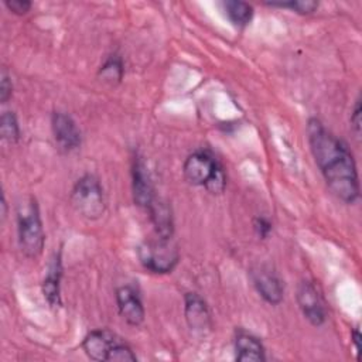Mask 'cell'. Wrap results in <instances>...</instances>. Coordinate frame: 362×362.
I'll list each match as a JSON object with an SVG mask.
<instances>
[{
  "label": "cell",
  "instance_id": "obj_1",
  "mask_svg": "<svg viewBox=\"0 0 362 362\" xmlns=\"http://www.w3.org/2000/svg\"><path fill=\"white\" fill-rule=\"evenodd\" d=\"M307 140L329 191L345 204L356 202L361 192L359 177L348 146L317 117L307 123Z\"/></svg>",
  "mask_w": 362,
  "mask_h": 362
},
{
  "label": "cell",
  "instance_id": "obj_2",
  "mask_svg": "<svg viewBox=\"0 0 362 362\" xmlns=\"http://www.w3.org/2000/svg\"><path fill=\"white\" fill-rule=\"evenodd\" d=\"M17 235L21 252L35 259L42 253L45 235L35 198L28 197L17 205Z\"/></svg>",
  "mask_w": 362,
  "mask_h": 362
},
{
  "label": "cell",
  "instance_id": "obj_3",
  "mask_svg": "<svg viewBox=\"0 0 362 362\" xmlns=\"http://www.w3.org/2000/svg\"><path fill=\"white\" fill-rule=\"evenodd\" d=\"M184 177L192 185L205 187L212 194H221L226 185V177L222 165L206 150H198L189 154L184 161Z\"/></svg>",
  "mask_w": 362,
  "mask_h": 362
},
{
  "label": "cell",
  "instance_id": "obj_4",
  "mask_svg": "<svg viewBox=\"0 0 362 362\" xmlns=\"http://www.w3.org/2000/svg\"><path fill=\"white\" fill-rule=\"evenodd\" d=\"M69 199L75 211L89 221L99 219L105 214L106 201L103 188L92 174H85L75 182Z\"/></svg>",
  "mask_w": 362,
  "mask_h": 362
},
{
  "label": "cell",
  "instance_id": "obj_5",
  "mask_svg": "<svg viewBox=\"0 0 362 362\" xmlns=\"http://www.w3.org/2000/svg\"><path fill=\"white\" fill-rule=\"evenodd\" d=\"M137 256L144 269L165 274L171 273L180 260V253L173 238H157L156 240L144 242L137 249Z\"/></svg>",
  "mask_w": 362,
  "mask_h": 362
},
{
  "label": "cell",
  "instance_id": "obj_6",
  "mask_svg": "<svg viewBox=\"0 0 362 362\" xmlns=\"http://www.w3.org/2000/svg\"><path fill=\"white\" fill-rule=\"evenodd\" d=\"M297 303L303 315L314 327H320L327 320V311L324 307V300L310 280H303L297 287Z\"/></svg>",
  "mask_w": 362,
  "mask_h": 362
},
{
  "label": "cell",
  "instance_id": "obj_7",
  "mask_svg": "<svg viewBox=\"0 0 362 362\" xmlns=\"http://www.w3.org/2000/svg\"><path fill=\"white\" fill-rule=\"evenodd\" d=\"M250 277L256 291L266 303L277 305L283 301L284 287L276 272H273L270 267L263 264L256 266L250 270Z\"/></svg>",
  "mask_w": 362,
  "mask_h": 362
},
{
  "label": "cell",
  "instance_id": "obj_8",
  "mask_svg": "<svg viewBox=\"0 0 362 362\" xmlns=\"http://www.w3.org/2000/svg\"><path fill=\"white\" fill-rule=\"evenodd\" d=\"M132 189L134 204L140 208L147 209L151 202L156 199L153 181L148 173V168L139 154L134 156L132 164Z\"/></svg>",
  "mask_w": 362,
  "mask_h": 362
},
{
  "label": "cell",
  "instance_id": "obj_9",
  "mask_svg": "<svg viewBox=\"0 0 362 362\" xmlns=\"http://www.w3.org/2000/svg\"><path fill=\"white\" fill-rule=\"evenodd\" d=\"M51 129L58 147L62 151H72L81 146L82 136L75 120L65 112H54L51 116Z\"/></svg>",
  "mask_w": 362,
  "mask_h": 362
},
{
  "label": "cell",
  "instance_id": "obj_10",
  "mask_svg": "<svg viewBox=\"0 0 362 362\" xmlns=\"http://www.w3.org/2000/svg\"><path fill=\"white\" fill-rule=\"evenodd\" d=\"M116 304L122 318L133 327L144 321L146 311L139 293L132 286H122L116 290Z\"/></svg>",
  "mask_w": 362,
  "mask_h": 362
},
{
  "label": "cell",
  "instance_id": "obj_11",
  "mask_svg": "<svg viewBox=\"0 0 362 362\" xmlns=\"http://www.w3.org/2000/svg\"><path fill=\"white\" fill-rule=\"evenodd\" d=\"M184 315L188 327L195 332H205L211 328V315L204 298L197 293L184 296Z\"/></svg>",
  "mask_w": 362,
  "mask_h": 362
},
{
  "label": "cell",
  "instance_id": "obj_12",
  "mask_svg": "<svg viewBox=\"0 0 362 362\" xmlns=\"http://www.w3.org/2000/svg\"><path fill=\"white\" fill-rule=\"evenodd\" d=\"M117 339L119 337L107 329H92L85 335L82 348L90 359L107 361V355Z\"/></svg>",
  "mask_w": 362,
  "mask_h": 362
},
{
  "label": "cell",
  "instance_id": "obj_13",
  "mask_svg": "<svg viewBox=\"0 0 362 362\" xmlns=\"http://www.w3.org/2000/svg\"><path fill=\"white\" fill-rule=\"evenodd\" d=\"M61 277H62V257L61 252L55 253L47 267L42 280V294L51 307L61 305Z\"/></svg>",
  "mask_w": 362,
  "mask_h": 362
},
{
  "label": "cell",
  "instance_id": "obj_14",
  "mask_svg": "<svg viewBox=\"0 0 362 362\" xmlns=\"http://www.w3.org/2000/svg\"><path fill=\"white\" fill-rule=\"evenodd\" d=\"M235 359L239 362H263L266 361L264 346L255 335L239 331L235 337Z\"/></svg>",
  "mask_w": 362,
  "mask_h": 362
},
{
  "label": "cell",
  "instance_id": "obj_15",
  "mask_svg": "<svg viewBox=\"0 0 362 362\" xmlns=\"http://www.w3.org/2000/svg\"><path fill=\"white\" fill-rule=\"evenodd\" d=\"M150 212V219L154 225L157 236L160 238H173L174 233V221L170 205L163 199H154L147 208Z\"/></svg>",
  "mask_w": 362,
  "mask_h": 362
},
{
  "label": "cell",
  "instance_id": "obj_16",
  "mask_svg": "<svg viewBox=\"0 0 362 362\" xmlns=\"http://www.w3.org/2000/svg\"><path fill=\"white\" fill-rule=\"evenodd\" d=\"M223 8L230 23L235 24L236 27H246L247 24H250L255 14V10L249 3L239 1V0L225 1Z\"/></svg>",
  "mask_w": 362,
  "mask_h": 362
},
{
  "label": "cell",
  "instance_id": "obj_17",
  "mask_svg": "<svg viewBox=\"0 0 362 362\" xmlns=\"http://www.w3.org/2000/svg\"><path fill=\"white\" fill-rule=\"evenodd\" d=\"M124 74V66H123V61L119 55H110L99 68V78H102V81L107 82V83H119L123 78Z\"/></svg>",
  "mask_w": 362,
  "mask_h": 362
},
{
  "label": "cell",
  "instance_id": "obj_18",
  "mask_svg": "<svg viewBox=\"0 0 362 362\" xmlns=\"http://www.w3.org/2000/svg\"><path fill=\"white\" fill-rule=\"evenodd\" d=\"M0 134L8 143H17L20 139V126L14 112L6 110L0 117Z\"/></svg>",
  "mask_w": 362,
  "mask_h": 362
},
{
  "label": "cell",
  "instance_id": "obj_19",
  "mask_svg": "<svg viewBox=\"0 0 362 362\" xmlns=\"http://www.w3.org/2000/svg\"><path fill=\"white\" fill-rule=\"evenodd\" d=\"M109 362H134L137 361L136 354L133 349L120 338L113 344L109 355H107Z\"/></svg>",
  "mask_w": 362,
  "mask_h": 362
},
{
  "label": "cell",
  "instance_id": "obj_20",
  "mask_svg": "<svg viewBox=\"0 0 362 362\" xmlns=\"http://www.w3.org/2000/svg\"><path fill=\"white\" fill-rule=\"evenodd\" d=\"M266 4L272 6V7L290 8L298 14H311L318 7V3L313 1V0H291V1H280V3L272 1V3H266Z\"/></svg>",
  "mask_w": 362,
  "mask_h": 362
},
{
  "label": "cell",
  "instance_id": "obj_21",
  "mask_svg": "<svg viewBox=\"0 0 362 362\" xmlns=\"http://www.w3.org/2000/svg\"><path fill=\"white\" fill-rule=\"evenodd\" d=\"M361 115H362V107H361V99L358 98L355 100V105H354V109H352V113H351V119H349L351 130H352V133H354V136L358 141L361 140V130H362Z\"/></svg>",
  "mask_w": 362,
  "mask_h": 362
},
{
  "label": "cell",
  "instance_id": "obj_22",
  "mask_svg": "<svg viewBox=\"0 0 362 362\" xmlns=\"http://www.w3.org/2000/svg\"><path fill=\"white\" fill-rule=\"evenodd\" d=\"M13 95V83L10 79V75L6 72V69H1L0 75V100L1 103H6Z\"/></svg>",
  "mask_w": 362,
  "mask_h": 362
},
{
  "label": "cell",
  "instance_id": "obj_23",
  "mask_svg": "<svg viewBox=\"0 0 362 362\" xmlns=\"http://www.w3.org/2000/svg\"><path fill=\"white\" fill-rule=\"evenodd\" d=\"M272 222L266 216H256L253 219V229L259 238L266 239L272 232Z\"/></svg>",
  "mask_w": 362,
  "mask_h": 362
},
{
  "label": "cell",
  "instance_id": "obj_24",
  "mask_svg": "<svg viewBox=\"0 0 362 362\" xmlns=\"http://www.w3.org/2000/svg\"><path fill=\"white\" fill-rule=\"evenodd\" d=\"M4 6L17 16H24L30 11L31 8V1L28 0H6Z\"/></svg>",
  "mask_w": 362,
  "mask_h": 362
},
{
  "label": "cell",
  "instance_id": "obj_25",
  "mask_svg": "<svg viewBox=\"0 0 362 362\" xmlns=\"http://www.w3.org/2000/svg\"><path fill=\"white\" fill-rule=\"evenodd\" d=\"M351 341L355 346V351H356V358L359 359V355H361V332L358 328H355L352 331V335H351Z\"/></svg>",
  "mask_w": 362,
  "mask_h": 362
},
{
  "label": "cell",
  "instance_id": "obj_26",
  "mask_svg": "<svg viewBox=\"0 0 362 362\" xmlns=\"http://www.w3.org/2000/svg\"><path fill=\"white\" fill-rule=\"evenodd\" d=\"M0 206H1V212H0V215H1V219H4V218L7 216V202H6L4 195L1 197V204H0Z\"/></svg>",
  "mask_w": 362,
  "mask_h": 362
}]
</instances>
